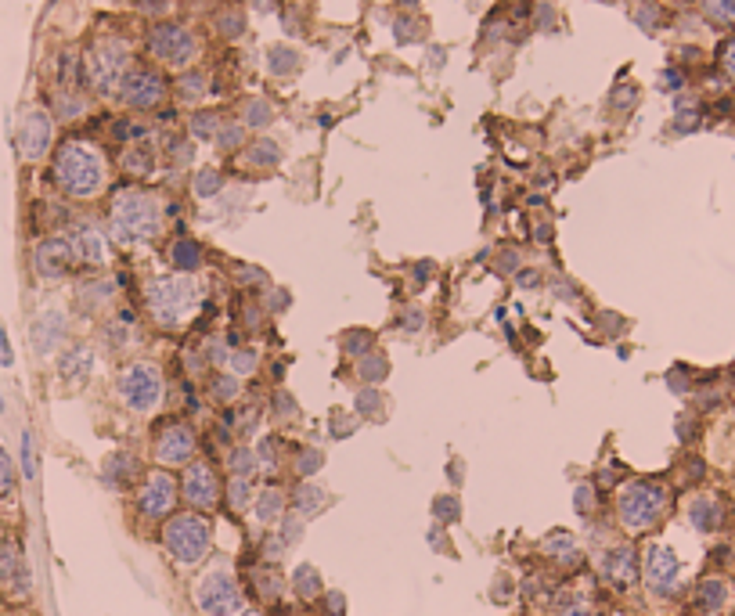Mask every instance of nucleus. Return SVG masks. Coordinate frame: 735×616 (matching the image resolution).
<instances>
[{"mask_svg":"<svg viewBox=\"0 0 735 616\" xmlns=\"http://www.w3.org/2000/svg\"><path fill=\"white\" fill-rule=\"evenodd\" d=\"M241 137H245L241 127H223V130H216V145H220V148H238Z\"/></svg>","mask_w":735,"mask_h":616,"instance_id":"nucleus-46","label":"nucleus"},{"mask_svg":"<svg viewBox=\"0 0 735 616\" xmlns=\"http://www.w3.org/2000/svg\"><path fill=\"white\" fill-rule=\"evenodd\" d=\"M127 476H134V462H130L127 454H112V458L105 462V483H109V487H119V483H127Z\"/></svg>","mask_w":735,"mask_h":616,"instance_id":"nucleus-29","label":"nucleus"},{"mask_svg":"<svg viewBox=\"0 0 735 616\" xmlns=\"http://www.w3.org/2000/svg\"><path fill=\"white\" fill-rule=\"evenodd\" d=\"M209 541H213V530H209V523H206L202 515H195V512L173 515V519L166 523V530H162V544H166V551H170L180 566L202 562L206 551H209Z\"/></svg>","mask_w":735,"mask_h":616,"instance_id":"nucleus-4","label":"nucleus"},{"mask_svg":"<svg viewBox=\"0 0 735 616\" xmlns=\"http://www.w3.org/2000/svg\"><path fill=\"white\" fill-rule=\"evenodd\" d=\"M282 512H285L282 490H278V487H267V490L257 497V519H260V523H278Z\"/></svg>","mask_w":735,"mask_h":616,"instance_id":"nucleus-25","label":"nucleus"},{"mask_svg":"<svg viewBox=\"0 0 735 616\" xmlns=\"http://www.w3.org/2000/svg\"><path fill=\"white\" fill-rule=\"evenodd\" d=\"M253 4H257L260 12H271V8H275V0H253Z\"/></svg>","mask_w":735,"mask_h":616,"instance_id":"nucleus-61","label":"nucleus"},{"mask_svg":"<svg viewBox=\"0 0 735 616\" xmlns=\"http://www.w3.org/2000/svg\"><path fill=\"white\" fill-rule=\"evenodd\" d=\"M159 393H162V379L155 365H130L119 375V397L134 411H152L159 404Z\"/></svg>","mask_w":735,"mask_h":616,"instance_id":"nucleus-8","label":"nucleus"},{"mask_svg":"<svg viewBox=\"0 0 735 616\" xmlns=\"http://www.w3.org/2000/svg\"><path fill=\"white\" fill-rule=\"evenodd\" d=\"M170 260H173V267H177L180 274H188V270H198V263H202V249H198V242L180 238V242L170 245Z\"/></svg>","mask_w":735,"mask_h":616,"instance_id":"nucleus-24","label":"nucleus"},{"mask_svg":"<svg viewBox=\"0 0 735 616\" xmlns=\"http://www.w3.org/2000/svg\"><path fill=\"white\" fill-rule=\"evenodd\" d=\"M296 508H300V515H314V512H321V508H325V490L314 487V483H303V487L296 490Z\"/></svg>","mask_w":735,"mask_h":616,"instance_id":"nucleus-27","label":"nucleus"},{"mask_svg":"<svg viewBox=\"0 0 735 616\" xmlns=\"http://www.w3.org/2000/svg\"><path fill=\"white\" fill-rule=\"evenodd\" d=\"M328 612H332V616H343V594H339V591L328 594Z\"/></svg>","mask_w":735,"mask_h":616,"instance_id":"nucleus-58","label":"nucleus"},{"mask_svg":"<svg viewBox=\"0 0 735 616\" xmlns=\"http://www.w3.org/2000/svg\"><path fill=\"white\" fill-rule=\"evenodd\" d=\"M91 365H94L91 347H69V350L58 357V375H62L66 383H87Z\"/></svg>","mask_w":735,"mask_h":616,"instance_id":"nucleus-21","label":"nucleus"},{"mask_svg":"<svg viewBox=\"0 0 735 616\" xmlns=\"http://www.w3.org/2000/svg\"><path fill=\"white\" fill-rule=\"evenodd\" d=\"M195 299H198V285L191 277H184V274H173V277L152 281V288H148V311H152V318L159 325L177 329L191 314Z\"/></svg>","mask_w":735,"mask_h":616,"instance_id":"nucleus-3","label":"nucleus"},{"mask_svg":"<svg viewBox=\"0 0 735 616\" xmlns=\"http://www.w3.org/2000/svg\"><path fill=\"white\" fill-rule=\"evenodd\" d=\"M180 494H184V501H188L191 508H213L216 497H220V483H216V476H213V469H209L206 462H195V465H188V472H184Z\"/></svg>","mask_w":735,"mask_h":616,"instance_id":"nucleus-14","label":"nucleus"},{"mask_svg":"<svg viewBox=\"0 0 735 616\" xmlns=\"http://www.w3.org/2000/svg\"><path fill=\"white\" fill-rule=\"evenodd\" d=\"M195 454V433L188 426H166L155 440V458L162 465H184Z\"/></svg>","mask_w":735,"mask_h":616,"instance_id":"nucleus-18","label":"nucleus"},{"mask_svg":"<svg viewBox=\"0 0 735 616\" xmlns=\"http://www.w3.org/2000/svg\"><path fill=\"white\" fill-rule=\"evenodd\" d=\"M556 616H595V605H591V598H588V594L570 591V594H563V598H559Z\"/></svg>","mask_w":735,"mask_h":616,"instance_id":"nucleus-26","label":"nucleus"},{"mask_svg":"<svg viewBox=\"0 0 735 616\" xmlns=\"http://www.w3.org/2000/svg\"><path fill=\"white\" fill-rule=\"evenodd\" d=\"M15 480H19V472H15V462H12V454L0 447V497H8L12 490H15Z\"/></svg>","mask_w":735,"mask_h":616,"instance_id":"nucleus-37","label":"nucleus"},{"mask_svg":"<svg viewBox=\"0 0 735 616\" xmlns=\"http://www.w3.org/2000/svg\"><path fill=\"white\" fill-rule=\"evenodd\" d=\"M76 263L73 249H69V238H44L37 249H33V270L40 277H62L69 274V267Z\"/></svg>","mask_w":735,"mask_h":616,"instance_id":"nucleus-15","label":"nucleus"},{"mask_svg":"<svg viewBox=\"0 0 735 616\" xmlns=\"http://www.w3.org/2000/svg\"><path fill=\"white\" fill-rule=\"evenodd\" d=\"M22 476L37 480V454H33V433L22 429Z\"/></svg>","mask_w":735,"mask_h":616,"instance_id":"nucleus-41","label":"nucleus"},{"mask_svg":"<svg viewBox=\"0 0 735 616\" xmlns=\"http://www.w3.org/2000/svg\"><path fill=\"white\" fill-rule=\"evenodd\" d=\"M195 602L206 616H234L241 609V587L227 569H213L198 580Z\"/></svg>","mask_w":735,"mask_h":616,"instance_id":"nucleus-7","label":"nucleus"},{"mask_svg":"<svg viewBox=\"0 0 735 616\" xmlns=\"http://www.w3.org/2000/svg\"><path fill=\"white\" fill-rule=\"evenodd\" d=\"M123 166H127V173H137V177H148L152 173V166H155V159H152V152L148 148H127V155H123Z\"/></svg>","mask_w":735,"mask_h":616,"instance_id":"nucleus-28","label":"nucleus"},{"mask_svg":"<svg viewBox=\"0 0 735 616\" xmlns=\"http://www.w3.org/2000/svg\"><path fill=\"white\" fill-rule=\"evenodd\" d=\"M213 393L223 397V400H231V397L238 393V379H234V375H216V379H213Z\"/></svg>","mask_w":735,"mask_h":616,"instance_id":"nucleus-47","label":"nucleus"},{"mask_svg":"<svg viewBox=\"0 0 735 616\" xmlns=\"http://www.w3.org/2000/svg\"><path fill=\"white\" fill-rule=\"evenodd\" d=\"M83 69H87V80L94 91H101V94L116 91L127 76V44L123 40H98L94 51L87 55Z\"/></svg>","mask_w":735,"mask_h":616,"instance_id":"nucleus-6","label":"nucleus"},{"mask_svg":"<svg viewBox=\"0 0 735 616\" xmlns=\"http://www.w3.org/2000/svg\"><path fill=\"white\" fill-rule=\"evenodd\" d=\"M0 587L12 591L15 598L30 594V566L15 537H0Z\"/></svg>","mask_w":735,"mask_h":616,"instance_id":"nucleus-13","label":"nucleus"},{"mask_svg":"<svg viewBox=\"0 0 735 616\" xmlns=\"http://www.w3.org/2000/svg\"><path fill=\"white\" fill-rule=\"evenodd\" d=\"M346 350H350V354H364V350H372V336H364V332H350V336H346Z\"/></svg>","mask_w":735,"mask_h":616,"instance_id":"nucleus-50","label":"nucleus"},{"mask_svg":"<svg viewBox=\"0 0 735 616\" xmlns=\"http://www.w3.org/2000/svg\"><path fill=\"white\" fill-rule=\"evenodd\" d=\"M257 462H260V458H257L249 447H238V451H231V462H227V465H231L234 476H253V472H257Z\"/></svg>","mask_w":735,"mask_h":616,"instance_id":"nucleus-34","label":"nucleus"},{"mask_svg":"<svg viewBox=\"0 0 735 616\" xmlns=\"http://www.w3.org/2000/svg\"><path fill=\"white\" fill-rule=\"evenodd\" d=\"M282 159V148L275 145V141H257L253 148H249V163L253 166H275Z\"/></svg>","mask_w":735,"mask_h":616,"instance_id":"nucleus-35","label":"nucleus"},{"mask_svg":"<svg viewBox=\"0 0 735 616\" xmlns=\"http://www.w3.org/2000/svg\"><path fill=\"white\" fill-rule=\"evenodd\" d=\"M15 361V354H12V343H8V332H4V325H0V365H12Z\"/></svg>","mask_w":735,"mask_h":616,"instance_id":"nucleus-56","label":"nucleus"},{"mask_svg":"<svg viewBox=\"0 0 735 616\" xmlns=\"http://www.w3.org/2000/svg\"><path fill=\"white\" fill-rule=\"evenodd\" d=\"M538 281H541L538 270H523V274H520V285H523V288H530V285H538Z\"/></svg>","mask_w":735,"mask_h":616,"instance_id":"nucleus-60","label":"nucleus"},{"mask_svg":"<svg viewBox=\"0 0 735 616\" xmlns=\"http://www.w3.org/2000/svg\"><path fill=\"white\" fill-rule=\"evenodd\" d=\"M602 573L617 584V587H627L638 580V555L631 544H613L606 555H602Z\"/></svg>","mask_w":735,"mask_h":616,"instance_id":"nucleus-19","label":"nucleus"},{"mask_svg":"<svg viewBox=\"0 0 735 616\" xmlns=\"http://www.w3.org/2000/svg\"><path fill=\"white\" fill-rule=\"evenodd\" d=\"M148 51L166 66H188L195 58V37L184 26L162 22L148 33Z\"/></svg>","mask_w":735,"mask_h":616,"instance_id":"nucleus-9","label":"nucleus"},{"mask_svg":"<svg viewBox=\"0 0 735 616\" xmlns=\"http://www.w3.org/2000/svg\"><path fill=\"white\" fill-rule=\"evenodd\" d=\"M591 505H595V490L591 487H577V512H591Z\"/></svg>","mask_w":735,"mask_h":616,"instance_id":"nucleus-53","label":"nucleus"},{"mask_svg":"<svg viewBox=\"0 0 735 616\" xmlns=\"http://www.w3.org/2000/svg\"><path fill=\"white\" fill-rule=\"evenodd\" d=\"M51 141H55V119L44 112V109H33L22 116L19 123V134H15V145H19V155L26 163H37L51 152Z\"/></svg>","mask_w":735,"mask_h":616,"instance_id":"nucleus-10","label":"nucleus"},{"mask_svg":"<svg viewBox=\"0 0 735 616\" xmlns=\"http://www.w3.org/2000/svg\"><path fill=\"white\" fill-rule=\"evenodd\" d=\"M321 469V451H303L300 454V476H311Z\"/></svg>","mask_w":735,"mask_h":616,"instance_id":"nucleus-49","label":"nucleus"},{"mask_svg":"<svg viewBox=\"0 0 735 616\" xmlns=\"http://www.w3.org/2000/svg\"><path fill=\"white\" fill-rule=\"evenodd\" d=\"M400 4H407V8H411V4H415V0H400Z\"/></svg>","mask_w":735,"mask_h":616,"instance_id":"nucleus-63","label":"nucleus"},{"mask_svg":"<svg viewBox=\"0 0 735 616\" xmlns=\"http://www.w3.org/2000/svg\"><path fill=\"white\" fill-rule=\"evenodd\" d=\"M688 519H692L696 530L710 533V530H717V526L724 523V508H721V501H713V497H696V501L688 505Z\"/></svg>","mask_w":735,"mask_h":616,"instance_id":"nucleus-22","label":"nucleus"},{"mask_svg":"<svg viewBox=\"0 0 735 616\" xmlns=\"http://www.w3.org/2000/svg\"><path fill=\"white\" fill-rule=\"evenodd\" d=\"M119 94H123V101L130 109H155L162 101V94H166V84H162V76L155 69L137 66V69H127V76L119 84Z\"/></svg>","mask_w":735,"mask_h":616,"instance_id":"nucleus-12","label":"nucleus"},{"mask_svg":"<svg viewBox=\"0 0 735 616\" xmlns=\"http://www.w3.org/2000/svg\"><path fill=\"white\" fill-rule=\"evenodd\" d=\"M245 123H249V127H267L271 123V105L267 101H249V109H245Z\"/></svg>","mask_w":735,"mask_h":616,"instance_id":"nucleus-42","label":"nucleus"},{"mask_svg":"<svg viewBox=\"0 0 735 616\" xmlns=\"http://www.w3.org/2000/svg\"><path fill=\"white\" fill-rule=\"evenodd\" d=\"M69 249H73V256H76L80 263H87V267H101V263H105V242H101V234H98L91 224L73 227Z\"/></svg>","mask_w":735,"mask_h":616,"instance_id":"nucleus-20","label":"nucleus"},{"mask_svg":"<svg viewBox=\"0 0 735 616\" xmlns=\"http://www.w3.org/2000/svg\"><path fill=\"white\" fill-rule=\"evenodd\" d=\"M436 519H443V523L458 519V501H454V497H440V501H436Z\"/></svg>","mask_w":735,"mask_h":616,"instance_id":"nucleus-51","label":"nucleus"},{"mask_svg":"<svg viewBox=\"0 0 735 616\" xmlns=\"http://www.w3.org/2000/svg\"><path fill=\"white\" fill-rule=\"evenodd\" d=\"M642 576L649 584V591L656 594H674L678 580H681V562L667 544H649L645 559H642Z\"/></svg>","mask_w":735,"mask_h":616,"instance_id":"nucleus-11","label":"nucleus"},{"mask_svg":"<svg viewBox=\"0 0 735 616\" xmlns=\"http://www.w3.org/2000/svg\"><path fill=\"white\" fill-rule=\"evenodd\" d=\"M249 487H253V480L249 476H234L231 480V487H227V501H231V508H245L249 505Z\"/></svg>","mask_w":735,"mask_h":616,"instance_id":"nucleus-36","label":"nucleus"},{"mask_svg":"<svg viewBox=\"0 0 735 616\" xmlns=\"http://www.w3.org/2000/svg\"><path fill=\"white\" fill-rule=\"evenodd\" d=\"M545 551H548L552 559H559V562H573V559H577V544H573L570 533H552V537L545 541Z\"/></svg>","mask_w":735,"mask_h":616,"instance_id":"nucleus-30","label":"nucleus"},{"mask_svg":"<svg viewBox=\"0 0 735 616\" xmlns=\"http://www.w3.org/2000/svg\"><path fill=\"white\" fill-rule=\"evenodd\" d=\"M713 22H735V0H699Z\"/></svg>","mask_w":735,"mask_h":616,"instance_id":"nucleus-38","label":"nucleus"},{"mask_svg":"<svg viewBox=\"0 0 735 616\" xmlns=\"http://www.w3.org/2000/svg\"><path fill=\"white\" fill-rule=\"evenodd\" d=\"M241 616H260V612H241Z\"/></svg>","mask_w":735,"mask_h":616,"instance_id":"nucleus-64","label":"nucleus"},{"mask_svg":"<svg viewBox=\"0 0 735 616\" xmlns=\"http://www.w3.org/2000/svg\"><path fill=\"white\" fill-rule=\"evenodd\" d=\"M112 134H116L119 141H137V137L144 134V127H141V123H127V119H123V123H116V127H112Z\"/></svg>","mask_w":735,"mask_h":616,"instance_id":"nucleus-48","label":"nucleus"},{"mask_svg":"<svg viewBox=\"0 0 735 616\" xmlns=\"http://www.w3.org/2000/svg\"><path fill=\"white\" fill-rule=\"evenodd\" d=\"M220 188H223V177H220L216 170H202V173H195V195L209 198V195H216Z\"/></svg>","mask_w":735,"mask_h":616,"instance_id":"nucleus-40","label":"nucleus"},{"mask_svg":"<svg viewBox=\"0 0 735 616\" xmlns=\"http://www.w3.org/2000/svg\"><path fill=\"white\" fill-rule=\"evenodd\" d=\"M173 501H177V483H173L166 472H152V476L144 480L141 494H137V505H141V512H144L148 519H162V515L173 508Z\"/></svg>","mask_w":735,"mask_h":616,"instance_id":"nucleus-16","label":"nucleus"},{"mask_svg":"<svg viewBox=\"0 0 735 616\" xmlns=\"http://www.w3.org/2000/svg\"><path fill=\"white\" fill-rule=\"evenodd\" d=\"M300 69V55L293 51V48H275L271 51V73L275 76H289V73H296Z\"/></svg>","mask_w":735,"mask_h":616,"instance_id":"nucleus-32","label":"nucleus"},{"mask_svg":"<svg viewBox=\"0 0 735 616\" xmlns=\"http://www.w3.org/2000/svg\"><path fill=\"white\" fill-rule=\"evenodd\" d=\"M631 101H634V91H631V87H627V91H617V98H613L617 109H624V105H631Z\"/></svg>","mask_w":735,"mask_h":616,"instance_id":"nucleus-59","label":"nucleus"},{"mask_svg":"<svg viewBox=\"0 0 735 616\" xmlns=\"http://www.w3.org/2000/svg\"><path fill=\"white\" fill-rule=\"evenodd\" d=\"M386 372H389V365H386L382 354H368V357L361 361V379H364V383H379V379H386Z\"/></svg>","mask_w":735,"mask_h":616,"instance_id":"nucleus-39","label":"nucleus"},{"mask_svg":"<svg viewBox=\"0 0 735 616\" xmlns=\"http://www.w3.org/2000/svg\"><path fill=\"white\" fill-rule=\"evenodd\" d=\"M296 594L300 598H318L321 594V576L314 566H300L296 569Z\"/></svg>","mask_w":735,"mask_h":616,"instance_id":"nucleus-31","label":"nucleus"},{"mask_svg":"<svg viewBox=\"0 0 735 616\" xmlns=\"http://www.w3.org/2000/svg\"><path fill=\"white\" fill-rule=\"evenodd\" d=\"M260 587H264V598H275V591L282 587V576H275V573H260Z\"/></svg>","mask_w":735,"mask_h":616,"instance_id":"nucleus-54","label":"nucleus"},{"mask_svg":"<svg viewBox=\"0 0 735 616\" xmlns=\"http://www.w3.org/2000/svg\"><path fill=\"white\" fill-rule=\"evenodd\" d=\"M159 234V202L144 191H119L112 202V238L137 245Z\"/></svg>","mask_w":735,"mask_h":616,"instance_id":"nucleus-2","label":"nucleus"},{"mask_svg":"<svg viewBox=\"0 0 735 616\" xmlns=\"http://www.w3.org/2000/svg\"><path fill=\"white\" fill-rule=\"evenodd\" d=\"M241 26H245V22H241V12H223V15H220V33H223V37H238Z\"/></svg>","mask_w":735,"mask_h":616,"instance_id":"nucleus-45","label":"nucleus"},{"mask_svg":"<svg viewBox=\"0 0 735 616\" xmlns=\"http://www.w3.org/2000/svg\"><path fill=\"white\" fill-rule=\"evenodd\" d=\"M66 332H69V321L62 311H44L33 318L30 325V339H33V350L37 354H55L62 343H66Z\"/></svg>","mask_w":735,"mask_h":616,"instance_id":"nucleus-17","label":"nucleus"},{"mask_svg":"<svg viewBox=\"0 0 735 616\" xmlns=\"http://www.w3.org/2000/svg\"><path fill=\"white\" fill-rule=\"evenodd\" d=\"M660 22V8H652V4H645V8H638V26H645V30H652Z\"/></svg>","mask_w":735,"mask_h":616,"instance_id":"nucleus-52","label":"nucleus"},{"mask_svg":"<svg viewBox=\"0 0 735 616\" xmlns=\"http://www.w3.org/2000/svg\"><path fill=\"white\" fill-rule=\"evenodd\" d=\"M234 375H253L257 372V354L253 350H241V354H234Z\"/></svg>","mask_w":735,"mask_h":616,"instance_id":"nucleus-44","label":"nucleus"},{"mask_svg":"<svg viewBox=\"0 0 735 616\" xmlns=\"http://www.w3.org/2000/svg\"><path fill=\"white\" fill-rule=\"evenodd\" d=\"M667 508V490L660 483H627L617 497V512H620V523L627 530H649Z\"/></svg>","mask_w":735,"mask_h":616,"instance_id":"nucleus-5","label":"nucleus"},{"mask_svg":"<svg viewBox=\"0 0 735 616\" xmlns=\"http://www.w3.org/2000/svg\"><path fill=\"white\" fill-rule=\"evenodd\" d=\"M0 616H22V612H15V609H8V612H0Z\"/></svg>","mask_w":735,"mask_h":616,"instance_id":"nucleus-62","label":"nucleus"},{"mask_svg":"<svg viewBox=\"0 0 735 616\" xmlns=\"http://www.w3.org/2000/svg\"><path fill=\"white\" fill-rule=\"evenodd\" d=\"M216 127H220V119H216L213 112H198V116L191 119V134H195V137H213Z\"/></svg>","mask_w":735,"mask_h":616,"instance_id":"nucleus-43","label":"nucleus"},{"mask_svg":"<svg viewBox=\"0 0 735 616\" xmlns=\"http://www.w3.org/2000/svg\"><path fill=\"white\" fill-rule=\"evenodd\" d=\"M177 94H180V101H198L206 94V76L202 73H184L180 84H177Z\"/></svg>","mask_w":735,"mask_h":616,"instance_id":"nucleus-33","label":"nucleus"},{"mask_svg":"<svg viewBox=\"0 0 735 616\" xmlns=\"http://www.w3.org/2000/svg\"><path fill=\"white\" fill-rule=\"evenodd\" d=\"M105 180V163L101 155L83 145V141H69L58 148L55 155V184L69 195V198H91Z\"/></svg>","mask_w":735,"mask_h":616,"instance_id":"nucleus-1","label":"nucleus"},{"mask_svg":"<svg viewBox=\"0 0 735 616\" xmlns=\"http://www.w3.org/2000/svg\"><path fill=\"white\" fill-rule=\"evenodd\" d=\"M696 602H699V609H706V612L724 609V602H728V584H724L721 576H706V580L699 584V591H696Z\"/></svg>","mask_w":735,"mask_h":616,"instance_id":"nucleus-23","label":"nucleus"},{"mask_svg":"<svg viewBox=\"0 0 735 616\" xmlns=\"http://www.w3.org/2000/svg\"><path fill=\"white\" fill-rule=\"evenodd\" d=\"M721 66H724V73H728V80H735V40L721 51Z\"/></svg>","mask_w":735,"mask_h":616,"instance_id":"nucleus-55","label":"nucleus"},{"mask_svg":"<svg viewBox=\"0 0 735 616\" xmlns=\"http://www.w3.org/2000/svg\"><path fill=\"white\" fill-rule=\"evenodd\" d=\"M397 40H400V44H411V40H415V22H397Z\"/></svg>","mask_w":735,"mask_h":616,"instance_id":"nucleus-57","label":"nucleus"}]
</instances>
